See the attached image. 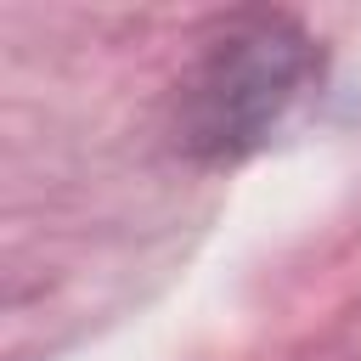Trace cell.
I'll use <instances>...</instances> for the list:
<instances>
[{
	"label": "cell",
	"instance_id": "6da1fadb",
	"mask_svg": "<svg viewBox=\"0 0 361 361\" xmlns=\"http://www.w3.org/2000/svg\"><path fill=\"white\" fill-rule=\"evenodd\" d=\"M310 34L282 11L226 23L180 85V147L203 164L254 152L310 79Z\"/></svg>",
	"mask_w": 361,
	"mask_h": 361
}]
</instances>
